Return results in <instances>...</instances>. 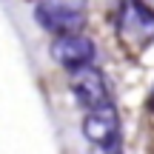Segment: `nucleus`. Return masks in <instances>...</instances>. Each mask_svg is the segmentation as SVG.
<instances>
[{
	"mask_svg": "<svg viewBox=\"0 0 154 154\" xmlns=\"http://www.w3.org/2000/svg\"><path fill=\"white\" fill-rule=\"evenodd\" d=\"M51 57L66 69H80V66H91L94 60V43L83 34H63L51 43Z\"/></svg>",
	"mask_w": 154,
	"mask_h": 154,
	"instance_id": "nucleus-3",
	"label": "nucleus"
},
{
	"mask_svg": "<svg viewBox=\"0 0 154 154\" xmlns=\"http://www.w3.org/2000/svg\"><path fill=\"white\" fill-rule=\"evenodd\" d=\"M34 20L43 29H49L51 34L63 37V34H77V29H83L86 17H83V11H66V9H54V6L37 3L34 6Z\"/></svg>",
	"mask_w": 154,
	"mask_h": 154,
	"instance_id": "nucleus-4",
	"label": "nucleus"
},
{
	"mask_svg": "<svg viewBox=\"0 0 154 154\" xmlns=\"http://www.w3.org/2000/svg\"><path fill=\"white\" fill-rule=\"evenodd\" d=\"M83 134L91 146L97 149H106V146H117V137H120V117H117L114 106H100L94 111H86L83 117Z\"/></svg>",
	"mask_w": 154,
	"mask_h": 154,
	"instance_id": "nucleus-2",
	"label": "nucleus"
},
{
	"mask_svg": "<svg viewBox=\"0 0 154 154\" xmlns=\"http://www.w3.org/2000/svg\"><path fill=\"white\" fill-rule=\"evenodd\" d=\"M46 6H54V9H66V11H83L86 9V0H43Z\"/></svg>",
	"mask_w": 154,
	"mask_h": 154,
	"instance_id": "nucleus-5",
	"label": "nucleus"
},
{
	"mask_svg": "<svg viewBox=\"0 0 154 154\" xmlns=\"http://www.w3.org/2000/svg\"><path fill=\"white\" fill-rule=\"evenodd\" d=\"M72 94L77 97V103L83 106L86 111H94L100 106H109V83H106L103 72L97 66H80L74 69L72 77Z\"/></svg>",
	"mask_w": 154,
	"mask_h": 154,
	"instance_id": "nucleus-1",
	"label": "nucleus"
},
{
	"mask_svg": "<svg viewBox=\"0 0 154 154\" xmlns=\"http://www.w3.org/2000/svg\"><path fill=\"white\" fill-rule=\"evenodd\" d=\"M97 154H120L117 146H106V149H97Z\"/></svg>",
	"mask_w": 154,
	"mask_h": 154,
	"instance_id": "nucleus-6",
	"label": "nucleus"
}]
</instances>
